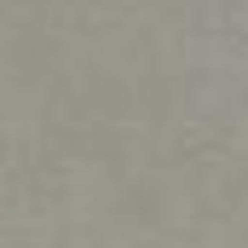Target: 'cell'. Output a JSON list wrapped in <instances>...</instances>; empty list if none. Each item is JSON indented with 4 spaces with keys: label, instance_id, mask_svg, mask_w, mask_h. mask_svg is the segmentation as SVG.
Masks as SVG:
<instances>
[{
    "label": "cell",
    "instance_id": "obj_1",
    "mask_svg": "<svg viewBox=\"0 0 248 248\" xmlns=\"http://www.w3.org/2000/svg\"><path fill=\"white\" fill-rule=\"evenodd\" d=\"M243 52H248V41H243Z\"/></svg>",
    "mask_w": 248,
    "mask_h": 248
}]
</instances>
